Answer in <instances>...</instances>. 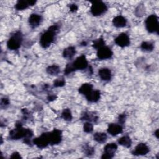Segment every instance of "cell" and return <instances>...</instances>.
<instances>
[{"label":"cell","instance_id":"cell-1","mask_svg":"<svg viewBox=\"0 0 159 159\" xmlns=\"http://www.w3.org/2000/svg\"><path fill=\"white\" fill-rule=\"evenodd\" d=\"M34 132L30 129L23 127V124L20 121H17L15 124V127L9 132L8 138L11 140H18L23 139V142L29 146L33 144L32 138Z\"/></svg>","mask_w":159,"mask_h":159},{"label":"cell","instance_id":"cell-2","mask_svg":"<svg viewBox=\"0 0 159 159\" xmlns=\"http://www.w3.org/2000/svg\"><path fill=\"white\" fill-rule=\"evenodd\" d=\"M60 29L59 24L50 25L46 31L43 32L40 37V45L43 48H47L54 42L57 34Z\"/></svg>","mask_w":159,"mask_h":159},{"label":"cell","instance_id":"cell-3","mask_svg":"<svg viewBox=\"0 0 159 159\" xmlns=\"http://www.w3.org/2000/svg\"><path fill=\"white\" fill-rule=\"evenodd\" d=\"M23 35L19 30L12 34L7 41V47L11 50H18L22 43Z\"/></svg>","mask_w":159,"mask_h":159},{"label":"cell","instance_id":"cell-4","mask_svg":"<svg viewBox=\"0 0 159 159\" xmlns=\"http://www.w3.org/2000/svg\"><path fill=\"white\" fill-rule=\"evenodd\" d=\"M146 30L149 33H157L158 34L159 22L158 17L156 14H151L147 17L145 21Z\"/></svg>","mask_w":159,"mask_h":159},{"label":"cell","instance_id":"cell-5","mask_svg":"<svg viewBox=\"0 0 159 159\" xmlns=\"http://www.w3.org/2000/svg\"><path fill=\"white\" fill-rule=\"evenodd\" d=\"M107 10V5L101 1H91L90 12L93 16H99L105 13Z\"/></svg>","mask_w":159,"mask_h":159},{"label":"cell","instance_id":"cell-6","mask_svg":"<svg viewBox=\"0 0 159 159\" xmlns=\"http://www.w3.org/2000/svg\"><path fill=\"white\" fill-rule=\"evenodd\" d=\"M33 144L35 145L39 148L42 149L48 147L50 145L48 132H43L40 136L33 139Z\"/></svg>","mask_w":159,"mask_h":159},{"label":"cell","instance_id":"cell-7","mask_svg":"<svg viewBox=\"0 0 159 159\" xmlns=\"http://www.w3.org/2000/svg\"><path fill=\"white\" fill-rule=\"evenodd\" d=\"M117 149V145L112 142L106 144L104 147V152L101 158L102 159H111L114 157L115 153Z\"/></svg>","mask_w":159,"mask_h":159},{"label":"cell","instance_id":"cell-8","mask_svg":"<svg viewBox=\"0 0 159 159\" xmlns=\"http://www.w3.org/2000/svg\"><path fill=\"white\" fill-rule=\"evenodd\" d=\"M49 143L50 145H56L61 143L63 135L61 130L57 129H54L50 132H48Z\"/></svg>","mask_w":159,"mask_h":159},{"label":"cell","instance_id":"cell-9","mask_svg":"<svg viewBox=\"0 0 159 159\" xmlns=\"http://www.w3.org/2000/svg\"><path fill=\"white\" fill-rule=\"evenodd\" d=\"M75 71L86 70L88 66V61L84 55H81L77 57L73 61L71 62Z\"/></svg>","mask_w":159,"mask_h":159},{"label":"cell","instance_id":"cell-10","mask_svg":"<svg viewBox=\"0 0 159 159\" xmlns=\"http://www.w3.org/2000/svg\"><path fill=\"white\" fill-rule=\"evenodd\" d=\"M113 52L111 48L107 46H103L102 47L97 50L96 56L99 60L111 59L112 57Z\"/></svg>","mask_w":159,"mask_h":159},{"label":"cell","instance_id":"cell-11","mask_svg":"<svg viewBox=\"0 0 159 159\" xmlns=\"http://www.w3.org/2000/svg\"><path fill=\"white\" fill-rule=\"evenodd\" d=\"M115 43L120 47L124 48L129 46L130 43V37L126 33L122 32L114 39Z\"/></svg>","mask_w":159,"mask_h":159},{"label":"cell","instance_id":"cell-12","mask_svg":"<svg viewBox=\"0 0 159 159\" xmlns=\"http://www.w3.org/2000/svg\"><path fill=\"white\" fill-rule=\"evenodd\" d=\"M149 152L150 148L146 143H139L131 152V153L132 155L135 156H143L147 155Z\"/></svg>","mask_w":159,"mask_h":159},{"label":"cell","instance_id":"cell-13","mask_svg":"<svg viewBox=\"0 0 159 159\" xmlns=\"http://www.w3.org/2000/svg\"><path fill=\"white\" fill-rule=\"evenodd\" d=\"M107 131L111 135L116 136L123 132V126L118 123H111L108 125Z\"/></svg>","mask_w":159,"mask_h":159},{"label":"cell","instance_id":"cell-14","mask_svg":"<svg viewBox=\"0 0 159 159\" xmlns=\"http://www.w3.org/2000/svg\"><path fill=\"white\" fill-rule=\"evenodd\" d=\"M80 120H84L86 122L97 123L99 120L98 116L94 112L84 111L80 117Z\"/></svg>","mask_w":159,"mask_h":159},{"label":"cell","instance_id":"cell-15","mask_svg":"<svg viewBox=\"0 0 159 159\" xmlns=\"http://www.w3.org/2000/svg\"><path fill=\"white\" fill-rule=\"evenodd\" d=\"M42 21V16L35 13L31 14L29 16L28 19L29 24L32 29L37 27L41 24Z\"/></svg>","mask_w":159,"mask_h":159},{"label":"cell","instance_id":"cell-16","mask_svg":"<svg viewBox=\"0 0 159 159\" xmlns=\"http://www.w3.org/2000/svg\"><path fill=\"white\" fill-rule=\"evenodd\" d=\"M98 76L104 81H109L112 78V72L109 68H102L98 70Z\"/></svg>","mask_w":159,"mask_h":159},{"label":"cell","instance_id":"cell-17","mask_svg":"<svg viewBox=\"0 0 159 159\" xmlns=\"http://www.w3.org/2000/svg\"><path fill=\"white\" fill-rule=\"evenodd\" d=\"M112 23V25L117 28H122L126 26L127 20L122 16H117L113 18Z\"/></svg>","mask_w":159,"mask_h":159},{"label":"cell","instance_id":"cell-18","mask_svg":"<svg viewBox=\"0 0 159 159\" xmlns=\"http://www.w3.org/2000/svg\"><path fill=\"white\" fill-rule=\"evenodd\" d=\"M86 100L89 102H97L101 98V91L98 89L93 90L85 96Z\"/></svg>","mask_w":159,"mask_h":159},{"label":"cell","instance_id":"cell-19","mask_svg":"<svg viewBox=\"0 0 159 159\" xmlns=\"http://www.w3.org/2000/svg\"><path fill=\"white\" fill-rule=\"evenodd\" d=\"M93 90V86L89 83H85L81 84V86L78 89V92L81 94L84 95V96L88 94L90 92Z\"/></svg>","mask_w":159,"mask_h":159},{"label":"cell","instance_id":"cell-20","mask_svg":"<svg viewBox=\"0 0 159 159\" xmlns=\"http://www.w3.org/2000/svg\"><path fill=\"white\" fill-rule=\"evenodd\" d=\"M76 53V50L75 47L69 46L65 48L62 53V55L63 58L66 59H71L72 58Z\"/></svg>","mask_w":159,"mask_h":159},{"label":"cell","instance_id":"cell-21","mask_svg":"<svg viewBox=\"0 0 159 159\" xmlns=\"http://www.w3.org/2000/svg\"><path fill=\"white\" fill-rule=\"evenodd\" d=\"M117 143L121 146H123L126 148H130L132 145V142L130 137L129 135H125L119 138L117 140Z\"/></svg>","mask_w":159,"mask_h":159},{"label":"cell","instance_id":"cell-22","mask_svg":"<svg viewBox=\"0 0 159 159\" xmlns=\"http://www.w3.org/2000/svg\"><path fill=\"white\" fill-rule=\"evenodd\" d=\"M107 135L105 132H98L93 135V139L99 143H104L106 142Z\"/></svg>","mask_w":159,"mask_h":159},{"label":"cell","instance_id":"cell-23","mask_svg":"<svg viewBox=\"0 0 159 159\" xmlns=\"http://www.w3.org/2000/svg\"><path fill=\"white\" fill-rule=\"evenodd\" d=\"M46 72L47 74L52 76H56L60 72V68L58 65L53 64L49 65L46 68Z\"/></svg>","mask_w":159,"mask_h":159},{"label":"cell","instance_id":"cell-24","mask_svg":"<svg viewBox=\"0 0 159 159\" xmlns=\"http://www.w3.org/2000/svg\"><path fill=\"white\" fill-rule=\"evenodd\" d=\"M140 48L144 52H150L153 50L154 44L153 43L148 41H143L140 44Z\"/></svg>","mask_w":159,"mask_h":159},{"label":"cell","instance_id":"cell-25","mask_svg":"<svg viewBox=\"0 0 159 159\" xmlns=\"http://www.w3.org/2000/svg\"><path fill=\"white\" fill-rule=\"evenodd\" d=\"M29 1L26 0H19L15 4V9L17 11H22L27 9L29 7Z\"/></svg>","mask_w":159,"mask_h":159},{"label":"cell","instance_id":"cell-26","mask_svg":"<svg viewBox=\"0 0 159 159\" xmlns=\"http://www.w3.org/2000/svg\"><path fill=\"white\" fill-rule=\"evenodd\" d=\"M82 150L84 153L87 157H91L95 153V149L94 147L89 145L87 143H85L82 147Z\"/></svg>","mask_w":159,"mask_h":159},{"label":"cell","instance_id":"cell-27","mask_svg":"<svg viewBox=\"0 0 159 159\" xmlns=\"http://www.w3.org/2000/svg\"><path fill=\"white\" fill-rule=\"evenodd\" d=\"M61 117L65 121H68V122L71 121L73 119V116H72V113L70 109L69 108L64 109L62 111V112L61 114Z\"/></svg>","mask_w":159,"mask_h":159},{"label":"cell","instance_id":"cell-28","mask_svg":"<svg viewBox=\"0 0 159 159\" xmlns=\"http://www.w3.org/2000/svg\"><path fill=\"white\" fill-rule=\"evenodd\" d=\"M104 45H105V41L103 37H102L93 41L92 46L96 50H98L99 48L102 47Z\"/></svg>","mask_w":159,"mask_h":159},{"label":"cell","instance_id":"cell-29","mask_svg":"<svg viewBox=\"0 0 159 159\" xmlns=\"http://www.w3.org/2000/svg\"><path fill=\"white\" fill-rule=\"evenodd\" d=\"M65 80L63 77H60L58 78H57L54 80L53 83V87L55 88H59V87H63L65 85Z\"/></svg>","mask_w":159,"mask_h":159},{"label":"cell","instance_id":"cell-30","mask_svg":"<svg viewBox=\"0 0 159 159\" xmlns=\"http://www.w3.org/2000/svg\"><path fill=\"white\" fill-rule=\"evenodd\" d=\"M83 131L86 133H91L93 131V124L90 122H86L83 124Z\"/></svg>","mask_w":159,"mask_h":159},{"label":"cell","instance_id":"cell-31","mask_svg":"<svg viewBox=\"0 0 159 159\" xmlns=\"http://www.w3.org/2000/svg\"><path fill=\"white\" fill-rule=\"evenodd\" d=\"M75 71L73 67L72 66V65L71 63H68L66 64L65 69H64V75H68L73 72Z\"/></svg>","mask_w":159,"mask_h":159},{"label":"cell","instance_id":"cell-32","mask_svg":"<svg viewBox=\"0 0 159 159\" xmlns=\"http://www.w3.org/2000/svg\"><path fill=\"white\" fill-rule=\"evenodd\" d=\"M127 119V115L125 114V113H122L120 114L117 117V121H118V124H120L121 125L123 126V125L125 124V120Z\"/></svg>","mask_w":159,"mask_h":159},{"label":"cell","instance_id":"cell-33","mask_svg":"<svg viewBox=\"0 0 159 159\" xmlns=\"http://www.w3.org/2000/svg\"><path fill=\"white\" fill-rule=\"evenodd\" d=\"M9 104H10V101H9V98H7L6 97H4V98H1V103H0L1 108H6V107H7L9 105Z\"/></svg>","mask_w":159,"mask_h":159},{"label":"cell","instance_id":"cell-34","mask_svg":"<svg viewBox=\"0 0 159 159\" xmlns=\"http://www.w3.org/2000/svg\"><path fill=\"white\" fill-rule=\"evenodd\" d=\"M22 115H23V119L24 120H27V119L30 117V112L27 109H25V108L22 109Z\"/></svg>","mask_w":159,"mask_h":159},{"label":"cell","instance_id":"cell-35","mask_svg":"<svg viewBox=\"0 0 159 159\" xmlns=\"http://www.w3.org/2000/svg\"><path fill=\"white\" fill-rule=\"evenodd\" d=\"M69 8H70V11L71 12H76L78 9V6L76 4L73 3V4H70Z\"/></svg>","mask_w":159,"mask_h":159},{"label":"cell","instance_id":"cell-36","mask_svg":"<svg viewBox=\"0 0 159 159\" xmlns=\"http://www.w3.org/2000/svg\"><path fill=\"white\" fill-rule=\"evenodd\" d=\"M22 158V157L20 155V154L17 152H13L10 157V158Z\"/></svg>","mask_w":159,"mask_h":159},{"label":"cell","instance_id":"cell-37","mask_svg":"<svg viewBox=\"0 0 159 159\" xmlns=\"http://www.w3.org/2000/svg\"><path fill=\"white\" fill-rule=\"evenodd\" d=\"M57 98V96L55 94H48V96L47 97V99L50 102L55 100Z\"/></svg>","mask_w":159,"mask_h":159},{"label":"cell","instance_id":"cell-38","mask_svg":"<svg viewBox=\"0 0 159 159\" xmlns=\"http://www.w3.org/2000/svg\"><path fill=\"white\" fill-rule=\"evenodd\" d=\"M28 1H29V6H34V5H35V3H36V1H34V0H28Z\"/></svg>","mask_w":159,"mask_h":159},{"label":"cell","instance_id":"cell-39","mask_svg":"<svg viewBox=\"0 0 159 159\" xmlns=\"http://www.w3.org/2000/svg\"><path fill=\"white\" fill-rule=\"evenodd\" d=\"M154 135L156 137L157 139H158V129H157L154 132Z\"/></svg>","mask_w":159,"mask_h":159},{"label":"cell","instance_id":"cell-40","mask_svg":"<svg viewBox=\"0 0 159 159\" xmlns=\"http://www.w3.org/2000/svg\"><path fill=\"white\" fill-rule=\"evenodd\" d=\"M80 45H81V46H86L87 45V42L86 41L83 40L80 43Z\"/></svg>","mask_w":159,"mask_h":159}]
</instances>
